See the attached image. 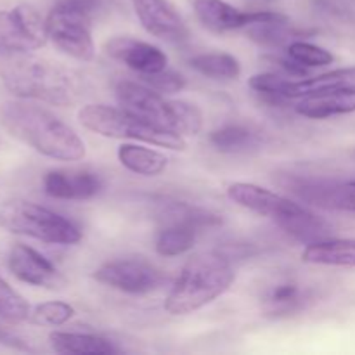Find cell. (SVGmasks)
Wrapping results in <instances>:
<instances>
[{
    "label": "cell",
    "mask_w": 355,
    "mask_h": 355,
    "mask_svg": "<svg viewBox=\"0 0 355 355\" xmlns=\"http://www.w3.org/2000/svg\"><path fill=\"white\" fill-rule=\"evenodd\" d=\"M0 80L21 99L71 106L83 96V78L73 69L28 54L0 55Z\"/></svg>",
    "instance_id": "1"
},
{
    "label": "cell",
    "mask_w": 355,
    "mask_h": 355,
    "mask_svg": "<svg viewBox=\"0 0 355 355\" xmlns=\"http://www.w3.org/2000/svg\"><path fill=\"white\" fill-rule=\"evenodd\" d=\"M0 123L12 137L47 158L61 162L85 158V144L76 132L44 107L28 103H6L0 106Z\"/></svg>",
    "instance_id": "2"
},
{
    "label": "cell",
    "mask_w": 355,
    "mask_h": 355,
    "mask_svg": "<svg viewBox=\"0 0 355 355\" xmlns=\"http://www.w3.org/2000/svg\"><path fill=\"white\" fill-rule=\"evenodd\" d=\"M227 196L239 207L248 208L276 222V225H279L286 234H290L297 241L311 245V243L329 239L333 232L331 225L324 218L318 217L302 205L257 184H231L227 187Z\"/></svg>",
    "instance_id": "3"
},
{
    "label": "cell",
    "mask_w": 355,
    "mask_h": 355,
    "mask_svg": "<svg viewBox=\"0 0 355 355\" xmlns=\"http://www.w3.org/2000/svg\"><path fill=\"white\" fill-rule=\"evenodd\" d=\"M231 260L218 253H201L184 266L165 300V311L172 315H186L200 311L222 297L234 283Z\"/></svg>",
    "instance_id": "4"
},
{
    "label": "cell",
    "mask_w": 355,
    "mask_h": 355,
    "mask_svg": "<svg viewBox=\"0 0 355 355\" xmlns=\"http://www.w3.org/2000/svg\"><path fill=\"white\" fill-rule=\"evenodd\" d=\"M116 99L125 111L173 134L198 135L203 127V114L194 104L166 101L163 94L135 82L118 83Z\"/></svg>",
    "instance_id": "5"
},
{
    "label": "cell",
    "mask_w": 355,
    "mask_h": 355,
    "mask_svg": "<svg viewBox=\"0 0 355 355\" xmlns=\"http://www.w3.org/2000/svg\"><path fill=\"white\" fill-rule=\"evenodd\" d=\"M0 227L49 245H76L82 231L62 215L26 200L0 203Z\"/></svg>",
    "instance_id": "6"
},
{
    "label": "cell",
    "mask_w": 355,
    "mask_h": 355,
    "mask_svg": "<svg viewBox=\"0 0 355 355\" xmlns=\"http://www.w3.org/2000/svg\"><path fill=\"white\" fill-rule=\"evenodd\" d=\"M80 123L89 130L111 139H132V141L148 142L168 149H184L186 141L182 135L163 130L148 121L141 120L135 114L128 113L123 107L104 106V104H89L78 113Z\"/></svg>",
    "instance_id": "7"
},
{
    "label": "cell",
    "mask_w": 355,
    "mask_h": 355,
    "mask_svg": "<svg viewBox=\"0 0 355 355\" xmlns=\"http://www.w3.org/2000/svg\"><path fill=\"white\" fill-rule=\"evenodd\" d=\"M47 26L28 3L0 10V55L30 54L47 44Z\"/></svg>",
    "instance_id": "8"
},
{
    "label": "cell",
    "mask_w": 355,
    "mask_h": 355,
    "mask_svg": "<svg viewBox=\"0 0 355 355\" xmlns=\"http://www.w3.org/2000/svg\"><path fill=\"white\" fill-rule=\"evenodd\" d=\"M281 186L312 207L355 214V179H328L290 173Z\"/></svg>",
    "instance_id": "9"
},
{
    "label": "cell",
    "mask_w": 355,
    "mask_h": 355,
    "mask_svg": "<svg viewBox=\"0 0 355 355\" xmlns=\"http://www.w3.org/2000/svg\"><path fill=\"white\" fill-rule=\"evenodd\" d=\"M45 26H47L49 38L64 54L78 61H90L96 54L92 33H90V26H92L90 17L55 2L45 19Z\"/></svg>",
    "instance_id": "10"
},
{
    "label": "cell",
    "mask_w": 355,
    "mask_h": 355,
    "mask_svg": "<svg viewBox=\"0 0 355 355\" xmlns=\"http://www.w3.org/2000/svg\"><path fill=\"white\" fill-rule=\"evenodd\" d=\"M94 277L106 286L134 295L158 290L166 281L162 270L144 259L111 260L101 266Z\"/></svg>",
    "instance_id": "11"
},
{
    "label": "cell",
    "mask_w": 355,
    "mask_h": 355,
    "mask_svg": "<svg viewBox=\"0 0 355 355\" xmlns=\"http://www.w3.org/2000/svg\"><path fill=\"white\" fill-rule=\"evenodd\" d=\"M7 266L16 279L31 286L55 290L64 284V277L59 274V270L42 253L23 243H16L9 250Z\"/></svg>",
    "instance_id": "12"
},
{
    "label": "cell",
    "mask_w": 355,
    "mask_h": 355,
    "mask_svg": "<svg viewBox=\"0 0 355 355\" xmlns=\"http://www.w3.org/2000/svg\"><path fill=\"white\" fill-rule=\"evenodd\" d=\"M194 12L205 28L215 33L246 30L252 24L274 16L272 10H239L224 0H193Z\"/></svg>",
    "instance_id": "13"
},
{
    "label": "cell",
    "mask_w": 355,
    "mask_h": 355,
    "mask_svg": "<svg viewBox=\"0 0 355 355\" xmlns=\"http://www.w3.org/2000/svg\"><path fill=\"white\" fill-rule=\"evenodd\" d=\"M132 6L148 33L166 42H184L189 35L186 23L168 0H132Z\"/></svg>",
    "instance_id": "14"
},
{
    "label": "cell",
    "mask_w": 355,
    "mask_h": 355,
    "mask_svg": "<svg viewBox=\"0 0 355 355\" xmlns=\"http://www.w3.org/2000/svg\"><path fill=\"white\" fill-rule=\"evenodd\" d=\"M99 173L87 168H58L44 175V191L55 200H90L103 191Z\"/></svg>",
    "instance_id": "15"
},
{
    "label": "cell",
    "mask_w": 355,
    "mask_h": 355,
    "mask_svg": "<svg viewBox=\"0 0 355 355\" xmlns=\"http://www.w3.org/2000/svg\"><path fill=\"white\" fill-rule=\"evenodd\" d=\"M104 51L114 61L123 62L125 66L141 75L166 69V62H168V58L162 49L130 37L111 38L104 45Z\"/></svg>",
    "instance_id": "16"
},
{
    "label": "cell",
    "mask_w": 355,
    "mask_h": 355,
    "mask_svg": "<svg viewBox=\"0 0 355 355\" xmlns=\"http://www.w3.org/2000/svg\"><path fill=\"white\" fill-rule=\"evenodd\" d=\"M335 90H355V68H340L305 80H286L283 94L288 99L335 92Z\"/></svg>",
    "instance_id": "17"
},
{
    "label": "cell",
    "mask_w": 355,
    "mask_h": 355,
    "mask_svg": "<svg viewBox=\"0 0 355 355\" xmlns=\"http://www.w3.org/2000/svg\"><path fill=\"white\" fill-rule=\"evenodd\" d=\"M300 116L311 120H326V118L349 114L355 111V90H335V92L315 94L304 97L295 106Z\"/></svg>",
    "instance_id": "18"
},
{
    "label": "cell",
    "mask_w": 355,
    "mask_h": 355,
    "mask_svg": "<svg viewBox=\"0 0 355 355\" xmlns=\"http://www.w3.org/2000/svg\"><path fill=\"white\" fill-rule=\"evenodd\" d=\"M302 260L314 266L355 267V238L324 239L311 243L302 253Z\"/></svg>",
    "instance_id": "19"
},
{
    "label": "cell",
    "mask_w": 355,
    "mask_h": 355,
    "mask_svg": "<svg viewBox=\"0 0 355 355\" xmlns=\"http://www.w3.org/2000/svg\"><path fill=\"white\" fill-rule=\"evenodd\" d=\"M49 342L54 352L73 355H110L116 354L118 349L103 336L90 333L54 331L49 335Z\"/></svg>",
    "instance_id": "20"
},
{
    "label": "cell",
    "mask_w": 355,
    "mask_h": 355,
    "mask_svg": "<svg viewBox=\"0 0 355 355\" xmlns=\"http://www.w3.org/2000/svg\"><path fill=\"white\" fill-rule=\"evenodd\" d=\"M246 35L263 47H283L291 42L305 38V31L295 30L284 14L274 12L272 17L246 28Z\"/></svg>",
    "instance_id": "21"
},
{
    "label": "cell",
    "mask_w": 355,
    "mask_h": 355,
    "mask_svg": "<svg viewBox=\"0 0 355 355\" xmlns=\"http://www.w3.org/2000/svg\"><path fill=\"white\" fill-rule=\"evenodd\" d=\"M118 159L121 165L137 175L155 177L162 173L168 165V159L156 149L144 148V146L123 144L118 149Z\"/></svg>",
    "instance_id": "22"
},
{
    "label": "cell",
    "mask_w": 355,
    "mask_h": 355,
    "mask_svg": "<svg viewBox=\"0 0 355 355\" xmlns=\"http://www.w3.org/2000/svg\"><path fill=\"white\" fill-rule=\"evenodd\" d=\"M159 220L165 225L170 224H187L196 229L211 227V225L222 224L220 215L211 214V211L203 210V208L191 207L180 201H172V203L162 205V210L158 211Z\"/></svg>",
    "instance_id": "23"
},
{
    "label": "cell",
    "mask_w": 355,
    "mask_h": 355,
    "mask_svg": "<svg viewBox=\"0 0 355 355\" xmlns=\"http://www.w3.org/2000/svg\"><path fill=\"white\" fill-rule=\"evenodd\" d=\"M210 142L220 153H248L260 146V135L245 125H225L210 134Z\"/></svg>",
    "instance_id": "24"
},
{
    "label": "cell",
    "mask_w": 355,
    "mask_h": 355,
    "mask_svg": "<svg viewBox=\"0 0 355 355\" xmlns=\"http://www.w3.org/2000/svg\"><path fill=\"white\" fill-rule=\"evenodd\" d=\"M309 300H311L309 291H302L295 283H284L277 284L267 293L263 305H266V312L269 315L284 318V315L295 314L304 309Z\"/></svg>",
    "instance_id": "25"
},
{
    "label": "cell",
    "mask_w": 355,
    "mask_h": 355,
    "mask_svg": "<svg viewBox=\"0 0 355 355\" xmlns=\"http://www.w3.org/2000/svg\"><path fill=\"white\" fill-rule=\"evenodd\" d=\"M191 68L203 76L214 80H236L241 75V64L238 59L225 52H211L191 58Z\"/></svg>",
    "instance_id": "26"
},
{
    "label": "cell",
    "mask_w": 355,
    "mask_h": 355,
    "mask_svg": "<svg viewBox=\"0 0 355 355\" xmlns=\"http://www.w3.org/2000/svg\"><path fill=\"white\" fill-rule=\"evenodd\" d=\"M200 229L187 224H170L159 231L156 239V252L162 257H177L189 252L196 243Z\"/></svg>",
    "instance_id": "27"
},
{
    "label": "cell",
    "mask_w": 355,
    "mask_h": 355,
    "mask_svg": "<svg viewBox=\"0 0 355 355\" xmlns=\"http://www.w3.org/2000/svg\"><path fill=\"white\" fill-rule=\"evenodd\" d=\"M28 302L0 276V319L9 324H21L30 319Z\"/></svg>",
    "instance_id": "28"
},
{
    "label": "cell",
    "mask_w": 355,
    "mask_h": 355,
    "mask_svg": "<svg viewBox=\"0 0 355 355\" xmlns=\"http://www.w3.org/2000/svg\"><path fill=\"white\" fill-rule=\"evenodd\" d=\"M288 55L300 62L305 68H319V66L331 64L335 61V55L324 47L309 44L304 40H295L288 45Z\"/></svg>",
    "instance_id": "29"
},
{
    "label": "cell",
    "mask_w": 355,
    "mask_h": 355,
    "mask_svg": "<svg viewBox=\"0 0 355 355\" xmlns=\"http://www.w3.org/2000/svg\"><path fill=\"white\" fill-rule=\"evenodd\" d=\"M75 315V309L66 302H45L30 312V321L38 326H62Z\"/></svg>",
    "instance_id": "30"
},
{
    "label": "cell",
    "mask_w": 355,
    "mask_h": 355,
    "mask_svg": "<svg viewBox=\"0 0 355 355\" xmlns=\"http://www.w3.org/2000/svg\"><path fill=\"white\" fill-rule=\"evenodd\" d=\"M142 80H144L146 87L156 90L159 94H175L180 92V90L186 87V78L182 75L175 71H166V69H162V71L149 73V75H141Z\"/></svg>",
    "instance_id": "31"
},
{
    "label": "cell",
    "mask_w": 355,
    "mask_h": 355,
    "mask_svg": "<svg viewBox=\"0 0 355 355\" xmlns=\"http://www.w3.org/2000/svg\"><path fill=\"white\" fill-rule=\"evenodd\" d=\"M314 9L331 19L355 21V0H314Z\"/></svg>",
    "instance_id": "32"
},
{
    "label": "cell",
    "mask_w": 355,
    "mask_h": 355,
    "mask_svg": "<svg viewBox=\"0 0 355 355\" xmlns=\"http://www.w3.org/2000/svg\"><path fill=\"white\" fill-rule=\"evenodd\" d=\"M62 6L69 7V9L76 10V12L83 14V16L90 17L94 21V17L99 16L107 6V0H58Z\"/></svg>",
    "instance_id": "33"
},
{
    "label": "cell",
    "mask_w": 355,
    "mask_h": 355,
    "mask_svg": "<svg viewBox=\"0 0 355 355\" xmlns=\"http://www.w3.org/2000/svg\"><path fill=\"white\" fill-rule=\"evenodd\" d=\"M0 343H3V345L14 347V349H19V350H30V349H28L26 343L23 342V340L17 338L16 335H12V333L7 331V329H3L2 326H0Z\"/></svg>",
    "instance_id": "34"
},
{
    "label": "cell",
    "mask_w": 355,
    "mask_h": 355,
    "mask_svg": "<svg viewBox=\"0 0 355 355\" xmlns=\"http://www.w3.org/2000/svg\"><path fill=\"white\" fill-rule=\"evenodd\" d=\"M259 2H272V0H259Z\"/></svg>",
    "instance_id": "35"
}]
</instances>
